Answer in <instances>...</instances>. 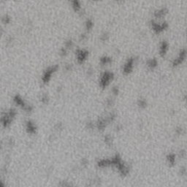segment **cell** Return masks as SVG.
I'll return each mask as SVG.
<instances>
[{"label":"cell","instance_id":"7a4b0ae2","mask_svg":"<svg viewBox=\"0 0 187 187\" xmlns=\"http://www.w3.org/2000/svg\"><path fill=\"white\" fill-rule=\"evenodd\" d=\"M113 77V73H110V72H105V73H103L101 77V79H100V85L103 87H105V86H107L110 83V82L111 81Z\"/></svg>","mask_w":187,"mask_h":187},{"label":"cell","instance_id":"4fadbf2b","mask_svg":"<svg viewBox=\"0 0 187 187\" xmlns=\"http://www.w3.org/2000/svg\"><path fill=\"white\" fill-rule=\"evenodd\" d=\"M116 1H123V0H116Z\"/></svg>","mask_w":187,"mask_h":187},{"label":"cell","instance_id":"ba28073f","mask_svg":"<svg viewBox=\"0 0 187 187\" xmlns=\"http://www.w3.org/2000/svg\"><path fill=\"white\" fill-rule=\"evenodd\" d=\"M71 1L72 5H73V8L75 10H79L80 9V0H70Z\"/></svg>","mask_w":187,"mask_h":187},{"label":"cell","instance_id":"7c38bea8","mask_svg":"<svg viewBox=\"0 0 187 187\" xmlns=\"http://www.w3.org/2000/svg\"><path fill=\"white\" fill-rule=\"evenodd\" d=\"M91 1H93V2H97V1H98V0H91Z\"/></svg>","mask_w":187,"mask_h":187},{"label":"cell","instance_id":"277c9868","mask_svg":"<svg viewBox=\"0 0 187 187\" xmlns=\"http://www.w3.org/2000/svg\"><path fill=\"white\" fill-rule=\"evenodd\" d=\"M186 59V51L185 50H182L181 52L178 54V57L176 59H174V61H172V65L174 67H177V66L180 65L181 64H182L184 62V61Z\"/></svg>","mask_w":187,"mask_h":187},{"label":"cell","instance_id":"6da1fadb","mask_svg":"<svg viewBox=\"0 0 187 187\" xmlns=\"http://www.w3.org/2000/svg\"><path fill=\"white\" fill-rule=\"evenodd\" d=\"M151 29L156 34H159V33H162V31H165L167 28L168 25L166 22L163 23H158L156 21H151Z\"/></svg>","mask_w":187,"mask_h":187},{"label":"cell","instance_id":"52a82bcc","mask_svg":"<svg viewBox=\"0 0 187 187\" xmlns=\"http://www.w3.org/2000/svg\"><path fill=\"white\" fill-rule=\"evenodd\" d=\"M87 56H88L87 51L80 50V51H78V54H77V59L80 61V62H83V61H84L86 59Z\"/></svg>","mask_w":187,"mask_h":187},{"label":"cell","instance_id":"8fae6325","mask_svg":"<svg viewBox=\"0 0 187 187\" xmlns=\"http://www.w3.org/2000/svg\"><path fill=\"white\" fill-rule=\"evenodd\" d=\"M93 27V22H92L91 20H89L86 22V27H87V29H90L92 28Z\"/></svg>","mask_w":187,"mask_h":187},{"label":"cell","instance_id":"8992f818","mask_svg":"<svg viewBox=\"0 0 187 187\" xmlns=\"http://www.w3.org/2000/svg\"><path fill=\"white\" fill-rule=\"evenodd\" d=\"M167 10L166 8H161V9L155 11L154 16L157 18H162L165 17L167 15Z\"/></svg>","mask_w":187,"mask_h":187},{"label":"cell","instance_id":"30bf717a","mask_svg":"<svg viewBox=\"0 0 187 187\" xmlns=\"http://www.w3.org/2000/svg\"><path fill=\"white\" fill-rule=\"evenodd\" d=\"M110 62V59L108 58V57H103V58L101 59V63L103 64H109Z\"/></svg>","mask_w":187,"mask_h":187},{"label":"cell","instance_id":"3957f363","mask_svg":"<svg viewBox=\"0 0 187 187\" xmlns=\"http://www.w3.org/2000/svg\"><path fill=\"white\" fill-rule=\"evenodd\" d=\"M134 64H135V60L133 58H130L126 61V62L125 63L124 65L123 72L125 74H129L132 71L134 67Z\"/></svg>","mask_w":187,"mask_h":187},{"label":"cell","instance_id":"9c48e42d","mask_svg":"<svg viewBox=\"0 0 187 187\" xmlns=\"http://www.w3.org/2000/svg\"><path fill=\"white\" fill-rule=\"evenodd\" d=\"M148 66H149V67H150L151 69H154L155 67L157 66V61H156V59H154L149 60V61H148Z\"/></svg>","mask_w":187,"mask_h":187},{"label":"cell","instance_id":"5b68a950","mask_svg":"<svg viewBox=\"0 0 187 187\" xmlns=\"http://www.w3.org/2000/svg\"><path fill=\"white\" fill-rule=\"evenodd\" d=\"M168 49H169V45H168V43L167 42L163 41L160 44V46H159V54L162 57H165V55L167 53Z\"/></svg>","mask_w":187,"mask_h":187}]
</instances>
